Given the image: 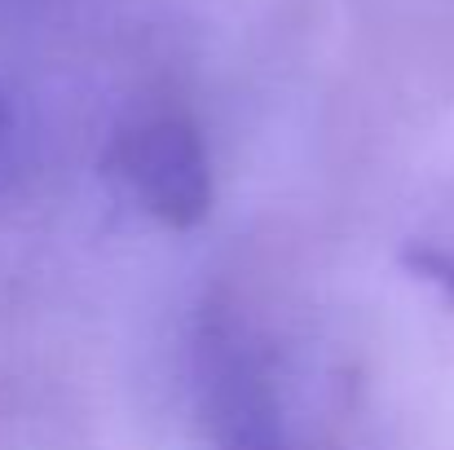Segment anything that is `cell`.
<instances>
[{"mask_svg": "<svg viewBox=\"0 0 454 450\" xmlns=\"http://www.w3.org/2000/svg\"><path fill=\"white\" fill-rule=\"evenodd\" d=\"M194 384L212 450H287L270 358L239 313H203L194 331Z\"/></svg>", "mask_w": 454, "mask_h": 450, "instance_id": "cell-1", "label": "cell"}, {"mask_svg": "<svg viewBox=\"0 0 454 450\" xmlns=\"http://www.w3.org/2000/svg\"><path fill=\"white\" fill-rule=\"evenodd\" d=\"M111 172L124 194L168 230H194L216 199L203 133L181 111L133 115L111 142Z\"/></svg>", "mask_w": 454, "mask_h": 450, "instance_id": "cell-2", "label": "cell"}, {"mask_svg": "<svg viewBox=\"0 0 454 450\" xmlns=\"http://www.w3.org/2000/svg\"><path fill=\"white\" fill-rule=\"evenodd\" d=\"M0 133H4V107H0Z\"/></svg>", "mask_w": 454, "mask_h": 450, "instance_id": "cell-3", "label": "cell"}]
</instances>
